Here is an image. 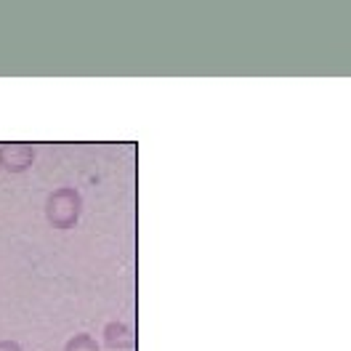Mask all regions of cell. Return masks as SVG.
<instances>
[{"instance_id":"5b68a950","label":"cell","mask_w":351,"mask_h":351,"mask_svg":"<svg viewBox=\"0 0 351 351\" xmlns=\"http://www.w3.org/2000/svg\"><path fill=\"white\" fill-rule=\"evenodd\" d=\"M0 351H24L16 341H0Z\"/></svg>"},{"instance_id":"7a4b0ae2","label":"cell","mask_w":351,"mask_h":351,"mask_svg":"<svg viewBox=\"0 0 351 351\" xmlns=\"http://www.w3.org/2000/svg\"><path fill=\"white\" fill-rule=\"evenodd\" d=\"M35 162V147L29 144H0V168L8 173H24Z\"/></svg>"},{"instance_id":"3957f363","label":"cell","mask_w":351,"mask_h":351,"mask_svg":"<svg viewBox=\"0 0 351 351\" xmlns=\"http://www.w3.org/2000/svg\"><path fill=\"white\" fill-rule=\"evenodd\" d=\"M104 343H107V349H133L136 346V335H133V330L125 322L112 319V322L104 325Z\"/></svg>"},{"instance_id":"6da1fadb","label":"cell","mask_w":351,"mask_h":351,"mask_svg":"<svg viewBox=\"0 0 351 351\" xmlns=\"http://www.w3.org/2000/svg\"><path fill=\"white\" fill-rule=\"evenodd\" d=\"M83 213V195L72 186H62V189H53L48 197H45V221L53 226V229H75L77 221Z\"/></svg>"},{"instance_id":"277c9868","label":"cell","mask_w":351,"mask_h":351,"mask_svg":"<svg viewBox=\"0 0 351 351\" xmlns=\"http://www.w3.org/2000/svg\"><path fill=\"white\" fill-rule=\"evenodd\" d=\"M64 351H101L90 332H75L64 343Z\"/></svg>"}]
</instances>
